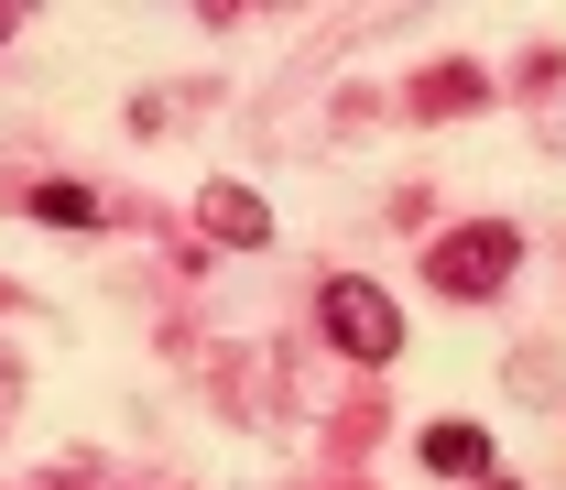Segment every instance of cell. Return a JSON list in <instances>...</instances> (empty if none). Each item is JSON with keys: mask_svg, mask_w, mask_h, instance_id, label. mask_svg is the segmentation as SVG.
Masks as SVG:
<instances>
[{"mask_svg": "<svg viewBox=\"0 0 566 490\" xmlns=\"http://www.w3.org/2000/svg\"><path fill=\"white\" fill-rule=\"evenodd\" d=\"M424 469L436 480H491V436L480 425H424Z\"/></svg>", "mask_w": 566, "mask_h": 490, "instance_id": "277c9868", "label": "cell"}, {"mask_svg": "<svg viewBox=\"0 0 566 490\" xmlns=\"http://www.w3.org/2000/svg\"><path fill=\"white\" fill-rule=\"evenodd\" d=\"M208 240H229V251H262V240H273V208H262L251 186H208Z\"/></svg>", "mask_w": 566, "mask_h": 490, "instance_id": "3957f363", "label": "cell"}, {"mask_svg": "<svg viewBox=\"0 0 566 490\" xmlns=\"http://www.w3.org/2000/svg\"><path fill=\"white\" fill-rule=\"evenodd\" d=\"M424 273H436V294L480 305V294H501V283L523 273V229H512V218H480V229H447V240L424 251Z\"/></svg>", "mask_w": 566, "mask_h": 490, "instance_id": "6da1fadb", "label": "cell"}, {"mask_svg": "<svg viewBox=\"0 0 566 490\" xmlns=\"http://www.w3.org/2000/svg\"><path fill=\"white\" fill-rule=\"evenodd\" d=\"M0 33H11V11H0Z\"/></svg>", "mask_w": 566, "mask_h": 490, "instance_id": "52a82bcc", "label": "cell"}, {"mask_svg": "<svg viewBox=\"0 0 566 490\" xmlns=\"http://www.w3.org/2000/svg\"><path fill=\"white\" fill-rule=\"evenodd\" d=\"M22 208L44 218V229H98V197H87V186H33Z\"/></svg>", "mask_w": 566, "mask_h": 490, "instance_id": "5b68a950", "label": "cell"}, {"mask_svg": "<svg viewBox=\"0 0 566 490\" xmlns=\"http://www.w3.org/2000/svg\"><path fill=\"white\" fill-rule=\"evenodd\" d=\"M424 98H436V110H469V98H480V76H469V66H447V76H424Z\"/></svg>", "mask_w": 566, "mask_h": 490, "instance_id": "8992f818", "label": "cell"}, {"mask_svg": "<svg viewBox=\"0 0 566 490\" xmlns=\"http://www.w3.org/2000/svg\"><path fill=\"white\" fill-rule=\"evenodd\" d=\"M327 338H338L349 359H392V350H403V305H392L381 283L338 273V283H327Z\"/></svg>", "mask_w": 566, "mask_h": 490, "instance_id": "7a4b0ae2", "label": "cell"}]
</instances>
